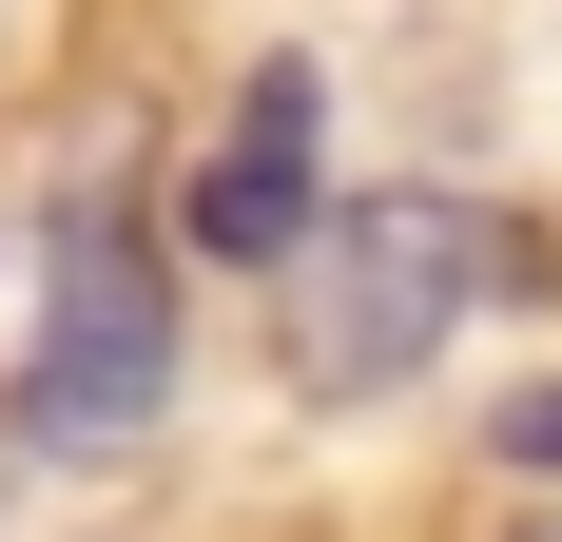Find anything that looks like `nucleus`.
I'll use <instances>...</instances> for the list:
<instances>
[{
  "mask_svg": "<svg viewBox=\"0 0 562 542\" xmlns=\"http://www.w3.org/2000/svg\"><path fill=\"white\" fill-rule=\"evenodd\" d=\"M175 407V271L136 252V233H78L40 291V369H20V427L58 445V465H116V445Z\"/></svg>",
  "mask_w": 562,
  "mask_h": 542,
  "instance_id": "obj_2",
  "label": "nucleus"
},
{
  "mask_svg": "<svg viewBox=\"0 0 562 542\" xmlns=\"http://www.w3.org/2000/svg\"><path fill=\"white\" fill-rule=\"evenodd\" d=\"M485 252H505V233L447 214V194H349V214H311V252L272 271L291 387H311V407H389V387H427V349L465 329Z\"/></svg>",
  "mask_w": 562,
  "mask_h": 542,
  "instance_id": "obj_1",
  "label": "nucleus"
},
{
  "mask_svg": "<svg viewBox=\"0 0 562 542\" xmlns=\"http://www.w3.org/2000/svg\"><path fill=\"white\" fill-rule=\"evenodd\" d=\"M505 465H562V387H524V407H505Z\"/></svg>",
  "mask_w": 562,
  "mask_h": 542,
  "instance_id": "obj_4",
  "label": "nucleus"
},
{
  "mask_svg": "<svg viewBox=\"0 0 562 542\" xmlns=\"http://www.w3.org/2000/svg\"><path fill=\"white\" fill-rule=\"evenodd\" d=\"M194 252L214 271H291L311 252V58H272V78L233 98L214 174H194Z\"/></svg>",
  "mask_w": 562,
  "mask_h": 542,
  "instance_id": "obj_3",
  "label": "nucleus"
}]
</instances>
